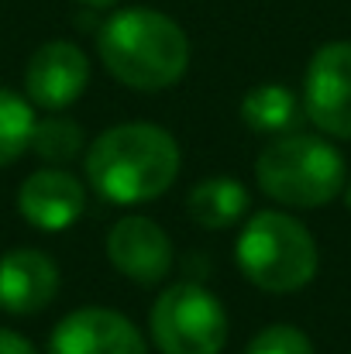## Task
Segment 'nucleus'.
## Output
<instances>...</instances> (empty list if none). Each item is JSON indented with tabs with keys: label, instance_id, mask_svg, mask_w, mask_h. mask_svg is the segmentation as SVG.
<instances>
[{
	"label": "nucleus",
	"instance_id": "1",
	"mask_svg": "<svg viewBox=\"0 0 351 354\" xmlns=\"http://www.w3.org/2000/svg\"><path fill=\"white\" fill-rule=\"evenodd\" d=\"M179 162V145L165 127L127 120L93 138L87 148V179L104 200L134 207L159 200L176 183Z\"/></svg>",
	"mask_w": 351,
	"mask_h": 354
},
{
	"label": "nucleus",
	"instance_id": "2",
	"mask_svg": "<svg viewBox=\"0 0 351 354\" xmlns=\"http://www.w3.org/2000/svg\"><path fill=\"white\" fill-rule=\"evenodd\" d=\"M100 62L117 83L159 93L176 86L190 69V38L162 10L124 7L114 10L97 35Z\"/></svg>",
	"mask_w": 351,
	"mask_h": 354
},
{
	"label": "nucleus",
	"instance_id": "3",
	"mask_svg": "<svg viewBox=\"0 0 351 354\" xmlns=\"http://www.w3.org/2000/svg\"><path fill=\"white\" fill-rule=\"evenodd\" d=\"M255 183L265 196H272L282 207L314 210L345 193L348 179L345 158L327 138L289 131L262 148L255 162Z\"/></svg>",
	"mask_w": 351,
	"mask_h": 354
},
{
	"label": "nucleus",
	"instance_id": "4",
	"mask_svg": "<svg viewBox=\"0 0 351 354\" xmlns=\"http://www.w3.org/2000/svg\"><path fill=\"white\" fill-rule=\"evenodd\" d=\"M234 258L241 275L262 292H296L314 282L321 254L303 221L279 210L251 214L237 234Z\"/></svg>",
	"mask_w": 351,
	"mask_h": 354
},
{
	"label": "nucleus",
	"instance_id": "5",
	"mask_svg": "<svg viewBox=\"0 0 351 354\" xmlns=\"http://www.w3.org/2000/svg\"><path fill=\"white\" fill-rule=\"evenodd\" d=\"M152 341L162 354H221L228 313L221 299L193 282L169 286L152 306Z\"/></svg>",
	"mask_w": 351,
	"mask_h": 354
},
{
	"label": "nucleus",
	"instance_id": "6",
	"mask_svg": "<svg viewBox=\"0 0 351 354\" xmlns=\"http://www.w3.org/2000/svg\"><path fill=\"white\" fill-rule=\"evenodd\" d=\"M303 118L327 138L351 141V41H327L310 55Z\"/></svg>",
	"mask_w": 351,
	"mask_h": 354
},
{
	"label": "nucleus",
	"instance_id": "7",
	"mask_svg": "<svg viewBox=\"0 0 351 354\" xmlns=\"http://www.w3.org/2000/svg\"><path fill=\"white\" fill-rule=\"evenodd\" d=\"M90 83V59L76 41L55 38L31 52L24 66V93L42 111H66L73 107Z\"/></svg>",
	"mask_w": 351,
	"mask_h": 354
},
{
	"label": "nucleus",
	"instance_id": "8",
	"mask_svg": "<svg viewBox=\"0 0 351 354\" xmlns=\"http://www.w3.org/2000/svg\"><path fill=\"white\" fill-rule=\"evenodd\" d=\"M48 354H148L141 330L117 310L83 306L59 320Z\"/></svg>",
	"mask_w": 351,
	"mask_h": 354
},
{
	"label": "nucleus",
	"instance_id": "9",
	"mask_svg": "<svg viewBox=\"0 0 351 354\" xmlns=\"http://www.w3.org/2000/svg\"><path fill=\"white\" fill-rule=\"evenodd\" d=\"M107 258L124 279L155 286L172 268V241L152 217L127 214L107 234Z\"/></svg>",
	"mask_w": 351,
	"mask_h": 354
},
{
	"label": "nucleus",
	"instance_id": "10",
	"mask_svg": "<svg viewBox=\"0 0 351 354\" xmlns=\"http://www.w3.org/2000/svg\"><path fill=\"white\" fill-rule=\"evenodd\" d=\"M87 207V193H83V183L59 169V165H48V169H38L31 172L21 189H17V214L38 227V231H66L80 221Z\"/></svg>",
	"mask_w": 351,
	"mask_h": 354
},
{
	"label": "nucleus",
	"instance_id": "11",
	"mask_svg": "<svg viewBox=\"0 0 351 354\" xmlns=\"http://www.w3.org/2000/svg\"><path fill=\"white\" fill-rule=\"evenodd\" d=\"M59 292V268L38 248H14L0 258V306L14 317L42 313Z\"/></svg>",
	"mask_w": 351,
	"mask_h": 354
},
{
	"label": "nucleus",
	"instance_id": "12",
	"mask_svg": "<svg viewBox=\"0 0 351 354\" xmlns=\"http://www.w3.org/2000/svg\"><path fill=\"white\" fill-rule=\"evenodd\" d=\"M186 210L190 217L207 227V231H221V227H231L237 224L244 214H248V189L241 179L234 176H210V179H200L190 196H186Z\"/></svg>",
	"mask_w": 351,
	"mask_h": 354
},
{
	"label": "nucleus",
	"instance_id": "13",
	"mask_svg": "<svg viewBox=\"0 0 351 354\" xmlns=\"http://www.w3.org/2000/svg\"><path fill=\"white\" fill-rule=\"evenodd\" d=\"M241 120L255 131V134H269V138H279V134H289L300 127L303 120V100L279 86V83H265V86H255L244 93L241 100Z\"/></svg>",
	"mask_w": 351,
	"mask_h": 354
},
{
	"label": "nucleus",
	"instance_id": "14",
	"mask_svg": "<svg viewBox=\"0 0 351 354\" xmlns=\"http://www.w3.org/2000/svg\"><path fill=\"white\" fill-rule=\"evenodd\" d=\"M83 127L73 118L52 114L45 120H35V134H31V151L45 162V165H69L83 155Z\"/></svg>",
	"mask_w": 351,
	"mask_h": 354
},
{
	"label": "nucleus",
	"instance_id": "15",
	"mask_svg": "<svg viewBox=\"0 0 351 354\" xmlns=\"http://www.w3.org/2000/svg\"><path fill=\"white\" fill-rule=\"evenodd\" d=\"M35 120V104L28 97L0 86V165L17 162L31 148Z\"/></svg>",
	"mask_w": 351,
	"mask_h": 354
},
{
	"label": "nucleus",
	"instance_id": "16",
	"mask_svg": "<svg viewBox=\"0 0 351 354\" xmlns=\"http://www.w3.org/2000/svg\"><path fill=\"white\" fill-rule=\"evenodd\" d=\"M244 354H314L310 337L293 327V324H272L265 330H258L248 344Z\"/></svg>",
	"mask_w": 351,
	"mask_h": 354
},
{
	"label": "nucleus",
	"instance_id": "17",
	"mask_svg": "<svg viewBox=\"0 0 351 354\" xmlns=\"http://www.w3.org/2000/svg\"><path fill=\"white\" fill-rule=\"evenodd\" d=\"M0 354H38V351H35V344H31L28 337H21V334L0 327Z\"/></svg>",
	"mask_w": 351,
	"mask_h": 354
},
{
	"label": "nucleus",
	"instance_id": "18",
	"mask_svg": "<svg viewBox=\"0 0 351 354\" xmlns=\"http://www.w3.org/2000/svg\"><path fill=\"white\" fill-rule=\"evenodd\" d=\"M76 3H83V7H90V10H111L117 0H76Z\"/></svg>",
	"mask_w": 351,
	"mask_h": 354
},
{
	"label": "nucleus",
	"instance_id": "19",
	"mask_svg": "<svg viewBox=\"0 0 351 354\" xmlns=\"http://www.w3.org/2000/svg\"><path fill=\"white\" fill-rule=\"evenodd\" d=\"M345 203H348V210H351V183H345Z\"/></svg>",
	"mask_w": 351,
	"mask_h": 354
}]
</instances>
